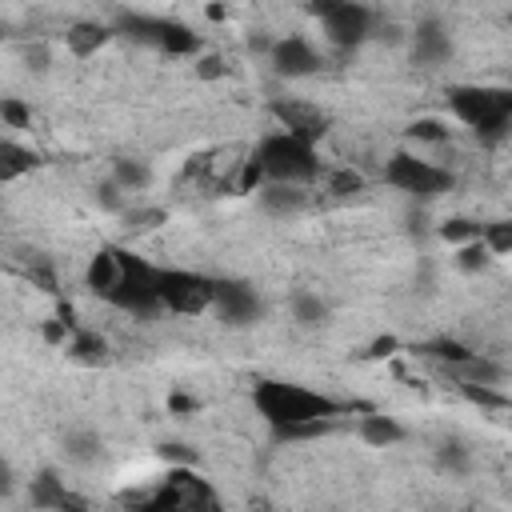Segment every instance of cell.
Returning <instances> with one entry per match:
<instances>
[{"instance_id":"obj_1","label":"cell","mask_w":512,"mask_h":512,"mask_svg":"<svg viewBox=\"0 0 512 512\" xmlns=\"http://www.w3.org/2000/svg\"><path fill=\"white\" fill-rule=\"evenodd\" d=\"M252 404L256 412L268 420V428H292V424H308V420H340L360 404L336 400L328 392H312L304 384L292 380H256L252 388Z\"/></svg>"},{"instance_id":"obj_2","label":"cell","mask_w":512,"mask_h":512,"mask_svg":"<svg viewBox=\"0 0 512 512\" xmlns=\"http://www.w3.org/2000/svg\"><path fill=\"white\" fill-rule=\"evenodd\" d=\"M448 108L460 124L476 132L480 144H500L512 124V92L496 84H456L448 88Z\"/></svg>"},{"instance_id":"obj_3","label":"cell","mask_w":512,"mask_h":512,"mask_svg":"<svg viewBox=\"0 0 512 512\" xmlns=\"http://www.w3.org/2000/svg\"><path fill=\"white\" fill-rule=\"evenodd\" d=\"M252 160L260 164V172H264L268 184H296V188H304V184H312L320 176L316 148H308V144H300V140H292L284 132L264 136L256 144Z\"/></svg>"},{"instance_id":"obj_4","label":"cell","mask_w":512,"mask_h":512,"mask_svg":"<svg viewBox=\"0 0 512 512\" xmlns=\"http://www.w3.org/2000/svg\"><path fill=\"white\" fill-rule=\"evenodd\" d=\"M116 256H120V280L108 292V304L120 308V312H128V316H140V320L156 316L160 312V300H156V268L148 260L124 252V248H116Z\"/></svg>"},{"instance_id":"obj_5","label":"cell","mask_w":512,"mask_h":512,"mask_svg":"<svg viewBox=\"0 0 512 512\" xmlns=\"http://www.w3.org/2000/svg\"><path fill=\"white\" fill-rule=\"evenodd\" d=\"M216 280L188 268H156V300L176 316H200L212 308Z\"/></svg>"},{"instance_id":"obj_6","label":"cell","mask_w":512,"mask_h":512,"mask_svg":"<svg viewBox=\"0 0 512 512\" xmlns=\"http://www.w3.org/2000/svg\"><path fill=\"white\" fill-rule=\"evenodd\" d=\"M308 12L320 16L328 44H336L340 52H352L356 44H364V40L372 36V12H368L364 4H352V0H324V4H312Z\"/></svg>"},{"instance_id":"obj_7","label":"cell","mask_w":512,"mask_h":512,"mask_svg":"<svg viewBox=\"0 0 512 512\" xmlns=\"http://www.w3.org/2000/svg\"><path fill=\"white\" fill-rule=\"evenodd\" d=\"M384 176H388L392 188H400V192H408L416 200H432V196L452 188V172L448 168H436V164H428V160H420L412 152H396L388 160Z\"/></svg>"},{"instance_id":"obj_8","label":"cell","mask_w":512,"mask_h":512,"mask_svg":"<svg viewBox=\"0 0 512 512\" xmlns=\"http://www.w3.org/2000/svg\"><path fill=\"white\" fill-rule=\"evenodd\" d=\"M156 488L176 504V512H224L216 488L196 468H168Z\"/></svg>"},{"instance_id":"obj_9","label":"cell","mask_w":512,"mask_h":512,"mask_svg":"<svg viewBox=\"0 0 512 512\" xmlns=\"http://www.w3.org/2000/svg\"><path fill=\"white\" fill-rule=\"evenodd\" d=\"M272 116L280 120L284 136H292V140H300L308 148L328 136V116L308 100H272Z\"/></svg>"},{"instance_id":"obj_10","label":"cell","mask_w":512,"mask_h":512,"mask_svg":"<svg viewBox=\"0 0 512 512\" xmlns=\"http://www.w3.org/2000/svg\"><path fill=\"white\" fill-rule=\"evenodd\" d=\"M212 308H216V316H220L224 324H232V328H248V324H256L260 312H264L260 296H256L244 280H216Z\"/></svg>"},{"instance_id":"obj_11","label":"cell","mask_w":512,"mask_h":512,"mask_svg":"<svg viewBox=\"0 0 512 512\" xmlns=\"http://www.w3.org/2000/svg\"><path fill=\"white\" fill-rule=\"evenodd\" d=\"M276 76L284 80H300V76H316L324 68V56L304 40V36H284V40H272V52H268Z\"/></svg>"},{"instance_id":"obj_12","label":"cell","mask_w":512,"mask_h":512,"mask_svg":"<svg viewBox=\"0 0 512 512\" xmlns=\"http://www.w3.org/2000/svg\"><path fill=\"white\" fill-rule=\"evenodd\" d=\"M412 56H416V64H440V60L452 56V40H448V32H444L440 20L416 24V32H412Z\"/></svg>"},{"instance_id":"obj_13","label":"cell","mask_w":512,"mask_h":512,"mask_svg":"<svg viewBox=\"0 0 512 512\" xmlns=\"http://www.w3.org/2000/svg\"><path fill=\"white\" fill-rule=\"evenodd\" d=\"M108 40H112V28H108V24H100V20H76V24H68V32H64L68 52H72V56H80V60L96 56Z\"/></svg>"},{"instance_id":"obj_14","label":"cell","mask_w":512,"mask_h":512,"mask_svg":"<svg viewBox=\"0 0 512 512\" xmlns=\"http://www.w3.org/2000/svg\"><path fill=\"white\" fill-rule=\"evenodd\" d=\"M116 280H120V256H116V248H100V252L88 260L84 284H88V292H96L100 300H108V292L116 288Z\"/></svg>"},{"instance_id":"obj_15","label":"cell","mask_w":512,"mask_h":512,"mask_svg":"<svg viewBox=\"0 0 512 512\" xmlns=\"http://www.w3.org/2000/svg\"><path fill=\"white\" fill-rule=\"evenodd\" d=\"M360 440L364 444H372V448H392V444H400L404 440V424L396 420V416H384V412H364L360 416Z\"/></svg>"},{"instance_id":"obj_16","label":"cell","mask_w":512,"mask_h":512,"mask_svg":"<svg viewBox=\"0 0 512 512\" xmlns=\"http://www.w3.org/2000/svg\"><path fill=\"white\" fill-rule=\"evenodd\" d=\"M64 496H68V488H64L60 472H56V468H40L36 480H32V488H28L32 508H36V512H56V508L64 504Z\"/></svg>"},{"instance_id":"obj_17","label":"cell","mask_w":512,"mask_h":512,"mask_svg":"<svg viewBox=\"0 0 512 512\" xmlns=\"http://www.w3.org/2000/svg\"><path fill=\"white\" fill-rule=\"evenodd\" d=\"M112 32H124V36H132L136 44H152V48H160L164 16H144V12H116V28H112Z\"/></svg>"},{"instance_id":"obj_18","label":"cell","mask_w":512,"mask_h":512,"mask_svg":"<svg viewBox=\"0 0 512 512\" xmlns=\"http://www.w3.org/2000/svg\"><path fill=\"white\" fill-rule=\"evenodd\" d=\"M304 200H308V192L296 184H264L260 188V204L272 216H296L304 208Z\"/></svg>"},{"instance_id":"obj_19","label":"cell","mask_w":512,"mask_h":512,"mask_svg":"<svg viewBox=\"0 0 512 512\" xmlns=\"http://www.w3.org/2000/svg\"><path fill=\"white\" fill-rule=\"evenodd\" d=\"M416 352L420 356H428V360H440L444 368H460V364H468L476 352L468 348V344H460L456 336H436V340H424V344H416Z\"/></svg>"},{"instance_id":"obj_20","label":"cell","mask_w":512,"mask_h":512,"mask_svg":"<svg viewBox=\"0 0 512 512\" xmlns=\"http://www.w3.org/2000/svg\"><path fill=\"white\" fill-rule=\"evenodd\" d=\"M36 168V152L16 144V140H0V184H12L20 176H28Z\"/></svg>"},{"instance_id":"obj_21","label":"cell","mask_w":512,"mask_h":512,"mask_svg":"<svg viewBox=\"0 0 512 512\" xmlns=\"http://www.w3.org/2000/svg\"><path fill=\"white\" fill-rule=\"evenodd\" d=\"M160 52H168V56H196L200 52V36L188 24H180V20H164Z\"/></svg>"},{"instance_id":"obj_22","label":"cell","mask_w":512,"mask_h":512,"mask_svg":"<svg viewBox=\"0 0 512 512\" xmlns=\"http://www.w3.org/2000/svg\"><path fill=\"white\" fill-rule=\"evenodd\" d=\"M68 352H72L80 364H104V360H108V344H104V336L92 332V328H76V332L68 336Z\"/></svg>"},{"instance_id":"obj_23","label":"cell","mask_w":512,"mask_h":512,"mask_svg":"<svg viewBox=\"0 0 512 512\" xmlns=\"http://www.w3.org/2000/svg\"><path fill=\"white\" fill-rule=\"evenodd\" d=\"M64 456L76 460V464L100 460V436H96L92 428H72V432H64Z\"/></svg>"},{"instance_id":"obj_24","label":"cell","mask_w":512,"mask_h":512,"mask_svg":"<svg viewBox=\"0 0 512 512\" xmlns=\"http://www.w3.org/2000/svg\"><path fill=\"white\" fill-rule=\"evenodd\" d=\"M292 320L304 324V328H320L328 320V304L316 296V292H292Z\"/></svg>"},{"instance_id":"obj_25","label":"cell","mask_w":512,"mask_h":512,"mask_svg":"<svg viewBox=\"0 0 512 512\" xmlns=\"http://www.w3.org/2000/svg\"><path fill=\"white\" fill-rule=\"evenodd\" d=\"M112 184H116L120 192H136V188L148 184V168H144L140 160L120 156V160H112Z\"/></svg>"},{"instance_id":"obj_26","label":"cell","mask_w":512,"mask_h":512,"mask_svg":"<svg viewBox=\"0 0 512 512\" xmlns=\"http://www.w3.org/2000/svg\"><path fill=\"white\" fill-rule=\"evenodd\" d=\"M480 244H484L492 256H508V252H512V224H508V220L480 224Z\"/></svg>"},{"instance_id":"obj_27","label":"cell","mask_w":512,"mask_h":512,"mask_svg":"<svg viewBox=\"0 0 512 512\" xmlns=\"http://www.w3.org/2000/svg\"><path fill=\"white\" fill-rule=\"evenodd\" d=\"M440 240H448V244H472V240H480V224L476 220H468V216H452V220H444L440 228Z\"/></svg>"},{"instance_id":"obj_28","label":"cell","mask_w":512,"mask_h":512,"mask_svg":"<svg viewBox=\"0 0 512 512\" xmlns=\"http://www.w3.org/2000/svg\"><path fill=\"white\" fill-rule=\"evenodd\" d=\"M336 424H340V420H308V424L276 428L272 436H276V440H284V444H292V440H316V436H328V432H332Z\"/></svg>"},{"instance_id":"obj_29","label":"cell","mask_w":512,"mask_h":512,"mask_svg":"<svg viewBox=\"0 0 512 512\" xmlns=\"http://www.w3.org/2000/svg\"><path fill=\"white\" fill-rule=\"evenodd\" d=\"M408 136H412V140H424V144H444V140H448V124L436 120V116H416V120L408 124Z\"/></svg>"},{"instance_id":"obj_30","label":"cell","mask_w":512,"mask_h":512,"mask_svg":"<svg viewBox=\"0 0 512 512\" xmlns=\"http://www.w3.org/2000/svg\"><path fill=\"white\" fill-rule=\"evenodd\" d=\"M488 264H492V252H488L480 240L456 248V268H460V272H484Z\"/></svg>"},{"instance_id":"obj_31","label":"cell","mask_w":512,"mask_h":512,"mask_svg":"<svg viewBox=\"0 0 512 512\" xmlns=\"http://www.w3.org/2000/svg\"><path fill=\"white\" fill-rule=\"evenodd\" d=\"M164 208H124V228L128 232H152L156 224H164Z\"/></svg>"},{"instance_id":"obj_32","label":"cell","mask_w":512,"mask_h":512,"mask_svg":"<svg viewBox=\"0 0 512 512\" xmlns=\"http://www.w3.org/2000/svg\"><path fill=\"white\" fill-rule=\"evenodd\" d=\"M460 392H464V400H472V404H480V408H508V396L500 392V388H484V384H460Z\"/></svg>"},{"instance_id":"obj_33","label":"cell","mask_w":512,"mask_h":512,"mask_svg":"<svg viewBox=\"0 0 512 512\" xmlns=\"http://www.w3.org/2000/svg\"><path fill=\"white\" fill-rule=\"evenodd\" d=\"M436 464L448 468V472H464V468H468V448H464L460 440H444V444L436 448Z\"/></svg>"},{"instance_id":"obj_34","label":"cell","mask_w":512,"mask_h":512,"mask_svg":"<svg viewBox=\"0 0 512 512\" xmlns=\"http://www.w3.org/2000/svg\"><path fill=\"white\" fill-rule=\"evenodd\" d=\"M328 192H336V196H356V192H364V176L352 172V168H336V172L328 176Z\"/></svg>"},{"instance_id":"obj_35","label":"cell","mask_w":512,"mask_h":512,"mask_svg":"<svg viewBox=\"0 0 512 512\" xmlns=\"http://www.w3.org/2000/svg\"><path fill=\"white\" fill-rule=\"evenodd\" d=\"M0 120H4L8 128H28V124H32V112H28L24 100H16V96H0Z\"/></svg>"},{"instance_id":"obj_36","label":"cell","mask_w":512,"mask_h":512,"mask_svg":"<svg viewBox=\"0 0 512 512\" xmlns=\"http://www.w3.org/2000/svg\"><path fill=\"white\" fill-rule=\"evenodd\" d=\"M268 180H264V172H260V164L248 156V160H240V172H236V192H260Z\"/></svg>"},{"instance_id":"obj_37","label":"cell","mask_w":512,"mask_h":512,"mask_svg":"<svg viewBox=\"0 0 512 512\" xmlns=\"http://www.w3.org/2000/svg\"><path fill=\"white\" fill-rule=\"evenodd\" d=\"M156 452H160L164 460H172V468H192V464H196V448H188V444H176V440L160 444Z\"/></svg>"},{"instance_id":"obj_38","label":"cell","mask_w":512,"mask_h":512,"mask_svg":"<svg viewBox=\"0 0 512 512\" xmlns=\"http://www.w3.org/2000/svg\"><path fill=\"white\" fill-rule=\"evenodd\" d=\"M40 336H44V344H68V336H72V328L64 324V320H44V328H40Z\"/></svg>"},{"instance_id":"obj_39","label":"cell","mask_w":512,"mask_h":512,"mask_svg":"<svg viewBox=\"0 0 512 512\" xmlns=\"http://www.w3.org/2000/svg\"><path fill=\"white\" fill-rule=\"evenodd\" d=\"M96 200H100V204H104L108 212H124V196H120V188H116L112 180L96 188Z\"/></svg>"},{"instance_id":"obj_40","label":"cell","mask_w":512,"mask_h":512,"mask_svg":"<svg viewBox=\"0 0 512 512\" xmlns=\"http://www.w3.org/2000/svg\"><path fill=\"white\" fill-rule=\"evenodd\" d=\"M396 348H400V340H396V336H376V340H372V348H368V356H372V360H380V356H392Z\"/></svg>"},{"instance_id":"obj_41","label":"cell","mask_w":512,"mask_h":512,"mask_svg":"<svg viewBox=\"0 0 512 512\" xmlns=\"http://www.w3.org/2000/svg\"><path fill=\"white\" fill-rule=\"evenodd\" d=\"M196 72H200L204 80H216V76H224V60H220V56H204V60L196 64Z\"/></svg>"},{"instance_id":"obj_42","label":"cell","mask_w":512,"mask_h":512,"mask_svg":"<svg viewBox=\"0 0 512 512\" xmlns=\"http://www.w3.org/2000/svg\"><path fill=\"white\" fill-rule=\"evenodd\" d=\"M168 408H172V412H196L200 404H196V396H188V392H172V396H168Z\"/></svg>"},{"instance_id":"obj_43","label":"cell","mask_w":512,"mask_h":512,"mask_svg":"<svg viewBox=\"0 0 512 512\" xmlns=\"http://www.w3.org/2000/svg\"><path fill=\"white\" fill-rule=\"evenodd\" d=\"M24 64H28V68H36V72H40V68H48V52H44V44L24 48Z\"/></svg>"},{"instance_id":"obj_44","label":"cell","mask_w":512,"mask_h":512,"mask_svg":"<svg viewBox=\"0 0 512 512\" xmlns=\"http://www.w3.org/2000/svg\"><path fill=\"white\" fill-rule=\"evenodd\" d=\"M56 512H92V504H88L84 496H76V492H68V496H64V504H60Z\"/></svg>"},{"instance_id":"obj_45","label":"cell","mask_w":512,"mask_h":512,"mask_svg":"<svg viewBox=\"0 0 512 512\" xmlns=\"http://www.w3.org/2000/svg\"><path fill=\"white\" fill-rule=\"evenodd\" d=\"M16 488V472H12V464L0 456V496H8Z\"/></svg>"},{"instance_id":"obj_46","label":"cell","mask_w":512,"mask_h":512,"mask_svg":"<svg viewBox=\"0 0 512 512\" xmlns=\"http://www.w3.org/2000/svg\"><path fill=\"white\" fill-rule=\"evenodd\" d=\"M248 52H272V40H268V36H260V32H256V36H248Z\"/></svg>"},{"instance_id":"obj_47","label":"cell","mask_w":512,"mask_h":512,"mask_svg":"<svg viewBox=\"0 0 512 512\" xmlns=\"http://www.w3.org/2000/svg\"><path fill=\"white\" fill-rule=\"evenodd\" d=\"M204 12H208V20H224V16H228V8H224V4H208Z\"/></svg>"},{"instance_id":"obj_48","label":"cell","mask_w":512,"mask_h":512,"mask_svg":"<svg viewBox=\"0 0 512 512\" xmlns=\"http://www.w3.org/2000/svg\"><path fill=\"white\" fill-rule=\"evenodd\" d=\"M0 36H4V32H0Z\"/></svg>"}]
</instances>
